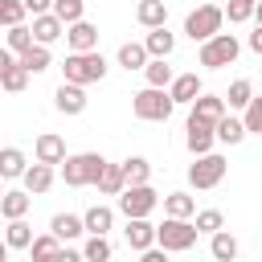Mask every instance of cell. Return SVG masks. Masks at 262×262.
Wrapping results in <instances>:
<instances>
[{"label": "cell", "instance_id": "obj_49", "mask_svg": "<svg viewBox=\"0 0 262 262\" xmlns=\"http://www.w3.org/2000/svg\"><path fill=\"white\" fill-rule=\"evenodd\" d=\"M33 262H53V258H33Z\"/></svg>", "mask_w": 262, "mask_h": 262}, {"label": "cell", "instance_id": "obj_41", "mask_svg": "<svg viewBox=\"0 0 262 262\" xmlns=\"http://www.w3.org/2000/svg\"><path fill=\"white\" fill-rule=\"evenodd\" d=\"M242 127H246V135H250V131H262V98H250V102H246Z\"/></svg>", "mask_w": 262, "mask_h": 262}, {"label": "cell", "instance_id": "obj_29", "mask_svg": "<svg viewBox=\"0 0 262 262\" xmlns=\"http://www.w3.org/2000/svg\"><path fill=\"white\" fill-rule=\"evenodd\" d=\"M164 213H168V217H180V221H188V217L196 213V201H192L188 192H168V196H164Z\"/></svg>", "mask_w": 262, "mask_h": 262}, {"label": "cell", "instance_id": "obj_42", "mask_svg": "<svg viewBox=\"0 0 262 262\" xmlns=\"http://www.w3.org/2000/svg\"><path fill=\"white\" fill-rule=\"evenodd\" d=\"M250 16H254V0H229V20L233 25H242Z\"/></svg>", "mask_w": 262, "mask_h": 262}, {"label": "cell", "instance_id": "obj_5", "mask_svg": "<svg viewBox=\"0 0 262 262\" xmlns=\"http://www.w3.org/2000/svg\"><path fill=\"white\" fill-rule=\"evenodd\" d=\"M221 25H225V8H221V4H201V8H192V12L184 16V33H188L192 41L217 37Z\"/></svg>", "mask_w": 262, "mask_h": 262}, {"label": "cell", "instance_id": "obj_18", "mask_svg": "<svg viewBox=\"0 0 262 262\" xmlns=\"http://www.w3.org/2000/svg\"><path fill=\"white\" fill-rule=\"evenodd\" d=\"M221 115H225V98H217V94H196V98H192V115H188V119L217 123Z\"/></svg>", "mask_w": 262, "mask_h": 262}, {"label": "cell", "instance_id": "obj_16", "mask_svg": "<svg viewBox=\"0 0 262 262\" xmlns=\"http://www.w3.org/2000/svg\"><path fill=\"white\" fill-rule=\"evenodd\" d=\"M135 20H139L143 29H164V25H168V4H164V0H139Z\"/></svg>", "mask_w": 262, "mask_h": 262}, {"label": "cell", "instance_id": "obj_19", "mask_svg": "<svg viewBox=\"0 0 262 262\" xmlns=\"http://www.w3.org/2000/svg\"><path fill=\"white\" fill-rule=\"evenodd\" d=\"M209 147H213V123L188 119V151H192V156H205Z\"/></svg>", "mask_w": 262, "mask_h": 262}, {"label": "cell", "instance_id": "obj_1", "mask_svg": "<svg viewBox=\"0 0 262 262\" xmlns=\"http://www.w3.org/2000/svg\"><path fill=\"white\" fill-rule=\"evenodd\" d=\"M61 74H66V82H70V86L102 82V78H106V57H102L98 49H90V53H70V57L61 61Z\"/></svg>", "mask_w": 262, "mask_h": 262}, {"label": "cell", "instance_id": "obj_50", "mask_svg": "<svg viewBox=\"0 0 262 262\" xmlns=\"http://www.w3.org/2000/svg\"><path fill=\"white\" fill-rule=\"evenodd\" d=\"M209 4H221V0H209Z\"/></svg>", "mask_w": 262, "mask_h": 262}, {"label": "cell", "instance_id": "obj_38", "mask_svg": "<svg viewBox=\"0 0 262 262\" xmlns=\"http://www.w3.org/2000/svg\"><path fill=\"white\" fill-rule=\"evenodd\" d=\"M29 45H33L29 25H12V29H8V53H25Z\"/></svg>", "mask_w": 262, "mask_h": 262}, {"label": "cell", "instance_id": "obj_6", "mask_svg": "<svg viewBox=\"0 0 262 262\" xmlns=\"http://www.w3.org/2000/svg\"><path fill=\"white\" fill-rule=\"evenodd\" d=\"M237 53H242V45H237V37H233V33H217V37L201 41V66H209V70L233 66V61H237Z\"/></svg>", "mask_w": 262, "mask_h": 262}, {"label": "cell", "instance_id": "obj_45", "mask_svg": "<svg viewBox=\"0 0 262 262\" xmlns=\"http://www.w3.org/2000/svg\"><path fill=\"white\" fill-rule=\"evenodd\" d=\"M139 262H168V254H164V250H143Z\"/></svg>", "mask_w": 262, "mask_h": 262}, {"label": "cell", "instance_id": "obj_14", "mask_svg": "<svg viewBox=\"0 0 262 262\" xmlns=\"http://www.w3.org/2000/svg\"><path fill=\"white\" fill-rule=\"evenodd\" d=\"M123 233H127V246H131V250H139V254L156 246V225H151L147 217H135V221H127V229H123Z\"/></svg>", "mask_w": 262, "mask_h": 262}, {"label": "cell", "instance_id": "obj_31", "mask_svg": "<svg viewBox=\"0 0 262 262\" xmlns=\"http://www.w3.org/2000/svg\"><path fill=\"white\" fill-rule=\"evenodd\" d=\"M119 66H123V70H143V66H147V53H143V45H139V41H127V45H119Z\"/></svg>", "mask_w": 262, "mask_h": 262}, {"label": "cell", "instance_id": "obj_26", "mask_svg": "<svg viewBox=\"0 0 262 262\" xmlns=\"http://www.w3.org/2000/svg\"><path fill=\"white\" fill-rule=\"evenodd\" d=\"M213 242H209V254L217 258V262H233L237 258V237L233 233H225V229H217V233H209Z\"/></svg>", "mask_w": 262, "mask_h": 262}, {"label": "cell", "instance_id": "obj_30", "mask_svg": "<svg viewBox=\"0 0 262 262\" xmlns=\"http://www.w3.org/2000/svg\"><path fill=\"white\" fill-rule=\"evenodd\" d=\"M25 168H29L25 164V151H16V147H4L0 151V180H16Z\"/></svg>", "mask_w": 262, "mask_h": 262}, {"label": "cell", "instance_id": "obj_10", "mask_svg": "<svg viewBox=\"0 0 262 262\" xmlns=\"http://www.w3.org/2000/svg\"><path fill=\"white\" fill-rule=\"evenodd\" d=\"M66 41L74 53H90V49H98V29L90 20H74V25H66Z\"/></svg>", "mask_w": 262, "mask_h": 262}, {"label": "cell", "instance_id": "obj_23", "mask_svg": "<svg viewBox=\"0 0 262 262\" xmlns=\"http://www.w3.org/2000/svg\"><path fill=\"white\" fill-rule=\"evenodd\" d=\"M29 205H33V201H29V192H25V188H12V192H4V196H0V217L16 221V217H25V213H29Z\"/></svg>", "mask_w": 262, "mask_h": 262}, {"label": "cell", "instance_id": "obj_21", "mask_svg": "<svg viewBox=\"0 0 262 262\" xmlns=\"http://www.w3.org/2000/svg\"><path fill=\"white\" fill-rule=\"evenodd\" d=\"M20 180H25V192L33 196V192H45L49 184H53V168H45V164H29L25 172H20Z\"/></svg>", "mask_w": 262, "mask_h": 262}, {"label": "cell", "instance_id": "obj_4", "mask_svg": "<svg viewBox=\"0 0 262 262\" xmlns=\"http://www.w3.org/2000/svg\"><path fill=\"white\" fill-rule=\"evenodd\" d=\"M196 237L201 233L192 229V221H180V217H164V225H156V242L164 254H184L196 246Z\"/></svg>", "mask_w": 262, "mask_h": 262}, {"label": "cell", "instance_id": "obj_46", "mask_svg": "<svg viewBox=\"0 0 262 262\" xmlns=\"http://www.w3.org/2000/svg\"><path fill=\"white\" fill-rule=\"evenodd\" d=\"M250 49H254V53H262V29H254V33H250Z\"/></svg>", "mask_w": 262, "mask_h": 262}, {"label": "cell", "instance_id": "obj_33", "mask_svg": "<svg viewBox=\"0 0 262 262\" xmlns=\"http://www.w3.org/2000/svg\"><path fill=\"white\" fill-rule=\"evenodd\" d=\"M61 25H74V20H82V12H86V4L82 0H53V8H49Z\"/></svg>", "mask_w": 262, "mask_h": 262}, {"label": "cell", "instance_id": "obj_12", "mask_svg": "<svg viewBox=\"0 0 262 262\" xmlns=\"http://www.w3.org/2000/svg\"><path fill=\"white\" fill-rule=\"evenodd\" d=\"M139 45H143V53H147V57L168 61V57H172V49H176V37H172V33H168V25H164V29H151Z\"/></svg>", "mask_w": 262, "mask_h": 262}, {"label": "cell", "instance_id": "obj_9", "mask_svg": "<svg viewBox=\"0 0 262 262\" xmlns=\"http://www.w3.org/2000/svg\"><path fill=\"white\" fill-rule=\"evenodd\" d=\"M33 156H37V164L53 168V164H61V160H66V139H61V135H53V131H41V135H37V143H33Z\"/></svg>", "mask_w": 262, "mask_h": 262}, {"label": "cell", "instance_id": "obj_25", "mask_svg": "<svg viewBox=\"0 0 262 262\" xmlns=\"http://www.w3.org/2000/svg\"><path fill=\"white\" fill-rule=\"evenodd\" d=\"M213 139H221V143H242V139H246V127H242V119H233V115H221V119L213 123Z\"/></svg>", "mask_w": 262, "mask_h": 262}, {"label": "cell", "instance_id": "obj_39", "mask_svg": "<svg viewBox=\"0 0 262 262\" xmlns=\"http://www.w3.org/2000/svg\"><path fill=\"white\" fill-rule=\"evenodd\" d=\"M0 25H25V4L20 0H0Z\"/></svg>", "mask_w": 262, "mask_h": 262}, {"label": "cell", "instance_id": "obj_44", "mask_svg": "<svg viewBox=\"0 0 262 262\" xmlns=\"http://www.w3.org/2000/svg\"><path fill=\"white\" fill-rule=\"evenodd\" d=\"M53 262H82V254H78V250H57Z\"/></svg>", "mask_w": 262, "mask_h": 262}, {"label": "cell", "instance_id": "obj_43", "mask_svg": "<svg viewBox=\"0 0 262 262\" xmlns=\"http://www.w3.org/2000/svg\"><path fill=\"white\" fill-rule=\"evenodd\" d=\"M25 4V12H33V16H45L49 8H53V0H20Z\"/></svg>", "mask_w": 262, "mask_h": 262}, {"label": "cell", "instance_id": "obj_17", "mask_svg": "<svg viewBox=\"0 0 262 262\" xmlns=\"http://www.w3.org/2000/svg\"><path fill=\"white\" fill-rule=\"evenodd\" d=\"M196 94H205V86H201L196 74H180V78L168 82V98H172V102H192Z\"/></svg>", "mask_w": 262, "mask_h": 262}, {"label": "cell", "instance_id": "obj_34", "mask_svg": "<svg viewBox=\"0 0 262 262\" xmlns=\"http://www.w3.org/2000/svg\"><path fill=\"white\" fill-rule=\"evenodd\" d=\"M25 86H29V74H25V70H20L16 61H12V66H8L4 74H0V90H8V94H20Z\"/></svg>", "mask_w": 262, "mask_h": 262}, {"label": "cell", "instance_id": "obj_35", "mask_svg": "<svg viewBox=\"0 0 262 262\" xmlns=\"http://www.w3.org/2000/svg\"><path fill=\"white\" fill-rule=\"evenodd\" d=\"M221 225H225V217H221L217 209H201V213H196V221H192V229H196V233H217Z\"/></svg>", "mask_w": 262, "mask_h": 262}, {"label": "cell", "instance_id": "obj_11", "mask_svg": "<svg viewBox=\"0 0 262 262\" xmlns=\"http://www.w3.org/2000/svg\"><path fill=\"white\" fill-rule=\"evenodd\" d=\"M29 33H33V45H45V49H49L57 37H66V25H61L53 12H45V16H33V29H29Z\"/></svg>", "mask_w": 262, "mask_h": 262}, {"label": "cell", "instance_id": "obj_15", "mask_svg": "<svg viewBox=\"0 0 262 262\" xmlns=\"http://www.w3.org/2000/svg\"><path fill=\"white\" fill-rule=\"evenodd\" d=\"M111 225H115V213L106 205H90L86 217H82V233H90V237H106Z\"/></svg>", "mask_w": 262, "mask_h": 262}, {"label": "cell", "instance_id": "obj_24", "mask_svg": "<svg viewBox=\"0 0 262 262\" xmlns=\"http://www.w3.org/2000/svg\"><path fill=\"white\" fill-rule=\"evenodd\" d=\"M16 66L25 74H41V70H49V49L45 45H29L25 53H16Z\"/></svg>", "mask_w": 262, "mask_h": 262}, {"label": "cell", "instance_id": "obj_2", "mask_svg": "<svg viewBox=\"0 0 262 262\" xmlns=\"http://www.w3.org/2000/svg\"><path fill=\"white\" fill-rule=\"evenodd\" d=\"M102 156L98 151H78V156H66L61 160V180L70 184V188H86V184H94L98 180V172H102Z\"/></svg>", "mask_w": 262, "mask_h": 262}, {"label": "cell", "instance_id": "obj_40", "mask_svg": "<svg viewBox=\"0 0 262 262\" xmlns=\"http://www.w3.org/2000/svg\"><path fill=\"white\" fill-rule=\"evenodd\" d=\"M254 98V82L250 78H237L233 86H229V106H246Z\"/></svg>", "mask_w": 262, "mask_h": 262}, {"label": "cell", "instance_id": "obj_51", "mask_svg": "<svg viewBox=\"0 0 262 262\" xmlns=\"http://www.w3.org/2000/svg\"><path fill=\"white\" fill-rule=\"evenodd\" d=\"M0 196H4V192H0Z\"/></svg>", "mask_w": 262, "mask_h": 262}, {"label": "cell", "instance_id": "obj_8", "mask_svg": "<svg viewBox=\"0 0 262 262\" xmlns=\"http://www.w3.org/2000/svg\"><path fill=\"white\" fill-rule=\"evenodd\" d=\"M221 176H225V156H217V151L196 156V164L188 168V184L192 188H217Z\"/></svg>", "mask_w": 262, "mask_h": 262}, {"label": "cell", "instance_id": "obj_22", "mask_svg": "<svg viewBox=\"0 0 262 262\" xmlns=\"http://www.w3.org/2000/svg\"><path fill=\"white\" fill-rule=\"evenodd\" d=\"M29 242H33V225L25 217H16V221L4 225V246L8 250H29Z\"/></svg>", "mask_w": 262, "mask_h": 262}, {"label": "cell", "instance_id": "obj_47", "mask_svg": "<svg viewBox=\"0 0 262 262\" xmlns=\"http://www.w3.org/2000/svg\"><path fill=\"white\" fill-rule=\"evenodd\" d=\"M12 61H16V57H12V53H8V49H0V74H4V70H8V66H12Z\"/></svg>", "mask_w": 262, "mask_h": 262}, {"label": "cell", "instance_id": "obj_20", "mask_svg": "<svg viewBox=\"0 0 262 262\" xmlns=\"http://www.w3.org/2000/svg\"><path fill=\"white\" fill-rule=\"evenodd\" d=\"M49 233H53L57 242H74V237H82V217H74V213H53Z\"/></svg>", "mask_w": 262, "mask_h": 262}, {"label": "cell", "instance_id": "obj_7", "mask_svg": "<svg viewBox=\"0 0 262 262\" xmlns=\"http://www.w3.org/2000/svg\"><path fill=\"white\" fill-rule=\"evenodd\" d=\"M156 205H160V196H156V188H151V184H131V188H123V192H119V209H123V217H127V221L147 217Z\"/></svg>", "mask_w": 262, "mask_h": 262}, {"label": "cell", "instance_id": "obj_37", "mask_svg": "<svg viewBox=\"0 0 262 262\" xmlns=\"http://www.w3.org/2000/svg\"><path fill=\"white\" fill-rule=\"evenodd\" d=\"M82 262H111V242L106 237H90L82 250Z\"/></svg>", "mask_w": 262, "mask_h": 262}, {"label": "cell", "instance_id": "obj_36", "mask_svg": "<svg viewBox=\"0 0 262 262\" xmlns=\"http://www.w3.org/2000/svg\"><path fill=\"white\" fill-rule=\"evenodd\" d=\"M57 250H61V242H57L53 233H41V237L29 242V254H33V258H53Z\"/></svg>", "mask_w": 262, "mask_h": 262}, {"label": "cell", "instance_id": "obj_13", "mask_svg": "<svg viewBox=\"0 0 262 262\" xmlns=\"http://www.w3.org/2000/svg\"><path fill=\"white\" fill-rule=\"evenodd\" d=\"M53 106H57L61 115H82V111H86V90H82V86L61 82V86H57V94H53Z\"/></svg>", "mask_w": 262, "mask_h": 262}, {"label": "cell", "instance_id": "obj_32", "mask_svg": "<svg viewBox=\"0 0 262 262\" xmlns=\"http://www.w3.org/2000/svg\"><path fill=\"white\" fill-rule=\"evenodd\" d=\"M143 74H147V86H156V90H164V86L172 82V66H168V61H156V57H147Z\"/></svg>", "mask_w": 262, "mask_h": 262}, {"label": "cell", "instance_id": "obj_28", "mask_svg": "<svg viewBox=\"0 0 262 262\" xmlns=\"http://www.w3.org/2000/svg\"><path fill=\"white\" fill-rule=\"evenodd\" d=\"M94 184H98V192H102V196H119V192L127 188V184H123L119 164H102V172H98V180H94Z\"/></svg>", "mask_w": 262, "mask_h": 262}, {"label": "cell", "instance_id": "obj_27", "mask_svg": "<svg viewBox=\"0 0 262 262\" xmlns=\"http://www.w3.org/2000/svg\"><path fill=\"white\" fill-rule=\"evenodd\" d=\"M119 172H123V184L131 188V184H147V176H151V164H147L143 156H131L127 164H119Z\"/></svg>", "mask_w": 262, "mask_h": 262}, {"label": "cell", "instance_id": "obj_48", "mask_svg": "<svg viewBox=\"0 0 262 262\" xmlns=\"http://www.w3.org/2000/svg\"><path fill=\"white\" fill-rule=\"evenodd\" d=\"M0 262H8V246L4 242H0Z\"/></svg>", "mask_w": 262, "mask_h": 262}, {"label": "cell", "instance_id": "obj_3", "mask_svg": "<svg viewBox=\"0 0 262 262\" xmlns=\"http://www.w3.org/2000/svg\"><path fill=\"white\" fill-rule=\"evenodd\" d=\"M172 98H168V90H156V86H143L139 94H131V111H135V119H143V123H168V115H172Z\"/></svg>", "mask_w": 262, "mask_h": 262}]
</instances>
